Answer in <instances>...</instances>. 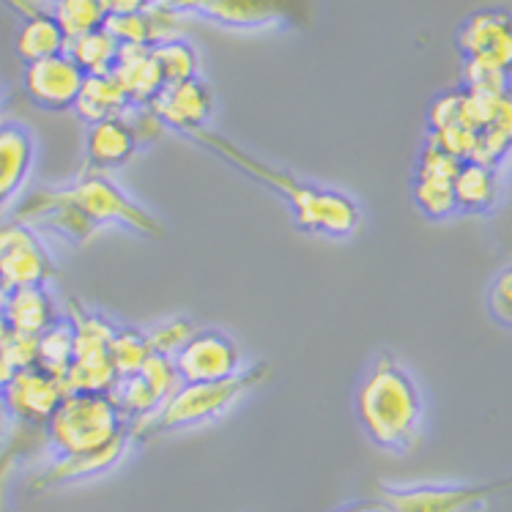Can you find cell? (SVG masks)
Segmentation results:
<instances>
[{"instance_id":"cell-1","label":"cell","mask_w":512,"mask_h":512,"mask_svg":"<svg viewBox=\"0 0 512 512\" xmlns=\"http://www.w3.org/2000/svg\"><path fill=\"white\" fill-rule=\"evenodd\" d=\"M192 140L214 151L217 157L225 159L239 173L250 176L252 181H258L263 187L274 189L280 198H285L288 209L293 211V222L304 233L326 236V239H348L362 225V206L343 189L321 187V184H313V181L296 178L288 170L252 157L244 148L233 146L230 140L211 135L206 129L192 135Z\"/></svg>"},{"instance_id":"cell-2","label":"cell","mask_w":512,"mask_h":512,"mask_svg":"<svg viewBox=\"0 0 512 512\" xmlns=\"http://www.w3.org/2000/svg\"><path fill=\"white\" fill-rule=\"evenodd\" d=\"M359 428L378 450L406 455L417 447L425 425V398L417 378L392 354L367 367L354 395Z\"/></svg>"},{"instance_id":"cell-3","label":"cell","mask_w":512,"mask_h":512,"mask_svg":"<svg viewBox=\"0 0 512 512\" xmlns=\"http://www.w3.org/2000/svg\"><path fill=\"white\" fill-rule=\"evenodd\" d=\"M266 378H269V365L258 362V365H247L239 376L225 378V381L181 384L154 417L129 428V433L132 436H162V433H176V430L200 428V425L217 422L239 406L250 392L261 387Z\"/></svg>"},{"instance_id":"cell-4","label":"cell","mask_w":512,"mask_h":512,"mask_svg":"<svg viewBox=\"0 0 512 512\" xmlns=\"http://www.w3.org/2000/svg\"><path fill=\"white\" fill-rule=\"evenodd\" d=\"M126 436H132L129 422L115 406L113 395L69 392L47 422V439L58 458L102 452Z\"/></svg>"},{"instance_id":"cell-5","label":"cell","mask_w":512,"mask_h":512,"mask_svg":"<svg viewBox=\"0 0 512 512\" xmlns=\"http://www.w3.org/2000/svg\"><path fill=\"white\" fill-rule=\"evenodd\" d=\"M63 195L96 228L121 225V228L135 230L140 236H151V239L165 236L162 222L154 214H148L137 200L129 198L124 189L99 170H91L77 178L72 187L63 189Z\"/></svg>"},{"instance_id":"cell-6","label":"cell","mask_w":512,"mask_h":512,"mask_svg":"<svg viewBox=\"0 0 512 512\" xmlns=\"http://www.w3.org/2000/svg\"><path fill=\"white\" fill-rule=\"evenodd\" d=\"M512 493V477L493 482H422V485H384L381 502L395 512H474Z\"/></svg>"},{"instance_id":"cell-7","label":"cell","mask_w":512,"mask_h":512,"mask_svg":"<svg viewBox=\"0 0 512 512\" xmlns=\"http://www.w3.org/2000/svg\"><path fill=\"white\" fill-rule=\"evenodd\" d=\"M178 387H181V376H178L176 362L168 356L154 354L137 373L118 378L110 395L115 406L121 408L129 428H135L154 417Z\"/></svg>"},{"instance_id":"cell-8","label":"cell","mask_w":512,"mask_h":512,"mask_svg":"<svg viewBox=\"0 0 512 512\" xmlns=\"http://www.w3.org/2000/svg\"><path fill=\"white\" fill-rule=\"evenodd\" d=\"M0 277L9 291L47 285L53 277V258L28 222L9 220L0 225Z\"/></svg>"},{"instance_id":"cell-9","label":"cell","mask_w":512,"mask_h":512,"mask_svg":"<svg viewBox=\"0 0 512 512\" xmlns=\"http://www.w3.org/2000/svg\"><path fill=\"white\" fill-rule=\"evenodd\" d=\"M181 384H209V381H225L239 376L244 370V354L239 343L220 329H198L176 356Z\"/></svg>"},{"instance_id":"cell-10","label":"cell","mask_w":512,"mask_h":512,"mask_svg":"<svg viewBox=\"0 0 512 512\" xmlns=\"http://www.w3.org/2000/svg\"><path fill=\"white\" fill-rule=\"evenodd\" d=\"M460 159L450 157L447 151L425 143L419 151L414 176H411V198L428 220L444 222L458 214L455 203V176L460 170Z\"/></svg>"},{"instance_id":"cell-11","label":"cell","mask_w":512,"mask_h":512,"mask_svg":"<svg viewBox=\"0 0 512 512\" xmlns=\"http://www.w3.org/2000/svg\"><path fill=\"white\" fill-rule=\"evenodd\" d=\"M458 50L463 61L491 63L512 74V14L504 9H480L458 28Z\"/></svg>"},{"instance_id":"cell-12","label":"cell","mask_w":512,"mask_h":512,"mask_svg":"<svg viewBox=\"0 0 512 512\" xmlns=\"http://www.w3.org/2000/svg\"><path fill=\"white\" fill-rule=\"evenodd\" d=\"M85 77L88 74L72 61V55L61 53L44 58V61L28 63L25 74H22V85H25V94L33 105L61 113V110H74Z\"/></svg>"},{"instance_id":"cell-13","label":"cell","mask_w":512,"mask_h":512,"mask_svg":"<svg viewBox=\"0 0 512 512\" xmlns=\"http://www.w3.org/2000/svg\"><path fill=\"white\" fill-rule=\"evenodd\" d=\"M66 395L69 389L63 384V378L36 365L28 370H17V376L11 378L0 400L14 419L28 422V425H47Z\"/></svg>"},{"instance_id":"cell-14","label":"cell","mask_w":512,"mask_h":512,"mask_svg":"<svg viewBox=\"0 0 512 512\" xmlns=\"http://www.w3.org/2000/svg\"><path fill=\"white\" fill-rule=\"evenodd\" d=\"M151 110L162 118V124L168 129H176L181 135L192 137L203 132L211 121V115H214V91L203 77L165 85L154 96Z\"/></svg>"},{"instance_id":"cell-15","label":"cell","mask_w":512,"mask_h":512,"mask_svg":"<svg viewBox=\"0 0 512 512\" xmlns=\"http://www.w3.org/2000/svg\"><path fill=\"white\" fill-rule=\"evenodd\" d=\"M296 14H299V0H211L209 9L203 11L206 20L236 31L291 22L296 20Z\"/></svg>"},{"instance_id":"cell-16","label":"cell","mask_w":512,"mask_h":512,"mask_svg":"<svg viewBox=\"0 0 512 512\" xmlns=\"http://www.w3.org/2000/svg\"><path fill=\"white\" fill-rule=\"evenodd\" d=\"M36 162V143L20 124H0V206L20 195Z\"/></svg>"},{"instance_id":"cell-17","label":"cell","mask_w":512,"mask_h":512,"mask_svg":"<svg viewBox=\"0 0 512 512\" xmlns=\"http://www.w3.org/2000/svg\"><path fill=\"white\" fill-rule=\"evenodd\" d=\"M113 77L124 88V94L129 96L132 105H151L154 96L165 88L157 58H154V47H143V44H124L121 47Z\"/></svg>"},{"instance_id":"cell-18","label":"cell","mask_w":512,"mask_h":512,"mask_svg":"<svg viewBox=\"0 0 512 512\" xmlns=\"http://www.w3.org/2000/svg\"><path fill=\"white\" fill-rule=\"evenodd\" d=\"M137 143L135 132L126 118H110V121H99V124L88 126L85 135V157L91 162V168L105 173V170L124 168L129 159L135 157Z\"/></svg>"},{"instance_id":"cell-19","label":"cell","mask_w":512,"mask_h":512,"mask_svg":"<svg viewBox=\"0 0 512 512\" xmlns=\"http://www.w3.org/2000/svg\"><path fill=\"white\" fill-rule=\"evenodd\" d=\"M3 313L9 318L11 332L20 335H44L50 326L61 318L58 304L47 291V285H28V288H14L3 299Z\"/></svg>"},{"instance_id":"cell-20","label":"cell","mask_w":512,"mask_h":512,"mask_svg":"<svg viewBox=\"0 0 512 512\" xmlns=\"http://www.w3.org/2000/svg\"><path fill=\"white\" fill-rule=\"evenodd\" d=\"M502 198V173L485 162H463L455 176V203L460 214H491Z\"/></svg>"},{"instance_id":"cell-21","label":"cell","mask_w":512,"mask_h":512,"mask_svg":"<svg viewBox=\"0 0 512 512\" xmlns=\"http://www.w3.org/2000/svg\"><path fill=\"white\" fill-rule=\"evenodd\" d=\"M129 107L132 102L113 74H91V77H85L83 91L74 102V113L80 121L91 126L99 121H110V118H124Z\"/></svg>"},{"instance_id":"cell-22","label":"cell","mask_w":512,"mask_h":512,"mask_svg":"<svg viewBox=\"0 0 512 512\" xmlns=\"http://www.w3.org/2000/svg\"><path fill=\"white\" fill-rule=\"evenodd\" d=\"M66 47H69V39L50 11L28 14V20L22 22L20 31L14 36V50L25 66L66 53Z\"/></svg>"},{"instance_id":"cell-23","label":"cell","mask_w":512,"mask_h":512,"mask_svg":"<svg viewBox=\"0 0 512 512\" xmlns=\"http://www.w3.org/2000/svg\"><path fill=\"white\" fill-rule=\"evenodd\" d=\"M512 154V85L499 96L493 121L480 135L474 148V162H485L493 168H502V162Z\"/></svg>"},{"instance_id":"cell-24","label":"cell","mask_w":512,"mask_h":512,"mask_svg":"<svg viewBox=\"0 0 512 512\" xmlns=\"http://www.w3.org/2000/svg\"><path fill=\"white\" fill-rule=\"evenodd\" d=\"M66 318L72 321L74 329V359L110 354V343H113L118 324H113L105 315L85 310L74 299L69 302V315Z\"/></svg>"},{"instance_id":"cell-25","label":"cell","mask_w":512,"mask_h":512,"mask_svg":"<svg viewBox=\"0 0 512 512\" xmlns=\"http://www.w3.org/2000/svg\"><path fill=\"white\" fill-rule=\"evenodd\" d=\"M129 439L118 441L113 447H107L102 452H91V455H72V458H58L53 469L44 474V482L47 485H63V482H77L88 480V477H99L105 474L118 463V460L126 455V447H129Z\"/></svg>"},{"instance_id":"cell-26","label":"cell","mask_w":512,"mask_h":512,"mask_svg":"<svg viewBox=\"0 0 512 512\" xmlns=\"http://www.w3.org/2000/svg\"><path fill=\"white\" fill-rule=\"evenodd\" d=\"M66 53L72 55V61L83 69L88 77L91 74H113L121 44L115 42L107 28H99L94 33H85L77 39H69Z\"/></svg>"},{"instance_id":"cell-27","label":"cell","mask_w":512,"mask_h":512,"mask_svg":"<svg viewBox=\"0 0 512 512\" xmlns=\"http://www.w3.org/2000/svg\"><path fill=\"white\" fill-rule=\"evenodd\" d=\"M69 392H91V395H110L118 384L113 359L105 356H80L74 359L69 373L63 378Z\"/></svg>"},{"instance_id":"cell-28","label":"cell","mask_w":512,"mask_h":512,"mask_svg":"<svg viewBox=\"0 0 512 512\" xmlns=\"http://www.w3.org/2000/svg\"><path fill=\"white\" fill-rule=\"evenodd\" d=\"M50 14L58 20L66 39L99 31L107 22V9L102 0H53Z\"/></svg>"},{"instance_id":"cell-29","label":"cell","mask_w":512,"mask_h":512,"mask_svg":"<svg viewBox=\"0 0 512 512\" xmlns=\"http://www.w3.org/2000/svg\"><path fill=\"white\" fill-rule=\"evenodd\" d=\"M154 58H157L159 74H162L165 85H176L200 77V55L189 39H173V42L157 44Z\"/></svg>"},{"instance_id":"cell-30","label":"cell","mask_w":512,"mask_h":512,"mask_svg":"<svg viewBox=\"0 0 512 512\" xmlns=\"http://www.w3.org/2000/svg\"><path fill=\"white\" fill-rule=\"evenodd\" d=\"M151 356H154V348H151L146 329H137V326H118L115 329L113 343H110V359H113L118 378L137 373Z\"/></svg>"},{"instance_id":"cell-31","label":"cell","mask_w":512,"mask_h":512,"mask_svg":"<svg viewBox=\"0 0 512 512\" xmlns=\"http://www.w3.org/2000/svg\"><path fill=\"white\" fill-rule=\"evenodd\" d=\"M74 362V329L69 318H58L44 335H39V367L58 378H66Z\"/></svg>"},{"instance_id":"cell-32","label":"cell","mask_w":512,"mask_h":512,"mask_svg":"<svg viewBox=\"0 0 512 512\" xmlns=\"http://www.w3.org/2000/svg\"><path fill=\"white\" fill-rule=\"evenodd\" d=\"M195 335H198V326L189 315H173V318H165V321H159L148 329V340H151L154 354L168 356V359H173Z\"/></svg>"},{"instance_id":"cell-33","label":"cell","mask_w":512,"mask_h":512,"mask_svg":"<svg viewBox=\"0 0 512 512\" xmlns=\"http://www.w3.org/2000/svg\"><path fill=\"white\" fill-rule=\"evenodd\" d=\"M105 28L121 47H124V44H143V47H151V31H148L146 11H140V14H115V17H107Z\"/></svg>"},{"instance_id":"cell-34","label":"cell","mask_w":512,"mask_h":512,"mask_svg":"<svg viewBox=\"0 0 512 512\" xmlns=\"http://www.w3.org/2000/svg\"><path fill=\"white\" fill-rule=\"evenodd\" d=\"M146 17L148 31H151V47H157L162 42H173V39H184V28H187L184 14H176V11L154 3L151 9H146Z\"/></svg>"},{"instance_id":"cell-35","label":"cell","mask_w":512,"mask_h":512,"mask_svg":"<svg viewBox=\"0 0 512 512\" xmlns=\"http://www.w3.org/2000/svg\"><path fill=\"white\" fill-rule=\"evenodd\" d=\"M488 313L499 324L512 329V263L493 277L491 288H488Z\"/></svg>"},{"instance_id":"cell-36","label":"cell","mask_w":512,"mask_h":512,"mask_svg":"<svg viewBox=\"0 0 512 512\" xmlns=\"http://www.w3.org/2000/svg\"><path fill=\"white\" fill-rule=\"evenodd\" d=\"M124 118L129 121V126H132V132H135L140 148L148 146V143H154V140H159L162 132L168 129V126L162 124V118L151 110V105H132Z\"/></svg>"},{"instance_id":"cell-37","label":"cell","mask_w":512,"mask_h":512,"mask_svg":"<svg viewBox=\"0 0 512 512\" xmlns=\"http://www.w3.org/2000/svg\"><path fill=\"white\" fill-rule=\"evenodd\" d=\"M0 351L6 354L14 370H28V367L39 365V337L11 332V337Z\"/></svg>"},{"instance_id":"cell-38","label":"cell","mask_w":512,"mask_h":512,"mask_svg":"<svg viewBox=\"0 0 512 512\" xmlns=\"http://www.w3.org/2000/svg\"><path fill=\"white\" fill-rule=\"evenodd\" d=\"M107 9V17H115V14H140V11L151 9L157 0H102Z\"/></svg>"},{"instance_id":"cell-39","label":"cell","mask_w":512,"mask_h":512,"mask_svg":"<svg viewBox=\"0 0 512 512\" xmlns=\"http://www.w3.org/2000/svg\"><path fill=\"white\" fill-rule=\"evenodd\" d=\"M159 6H165V9L176 11V14H203V11L209 9L211 0H157Z\"/></svg>"},{"instance_id":"cell-40","label":"cell","mask_w":512,"mask_h":512,"mask_svg":"<svg viewBox=\"0 0 512 512\" xmlns=\"http://www.w3.org/2000/svg\"><path fill=\"white\" fill-rule=\"evenodd\" d=\"M332 512H395L389 504H384L381 499H367V502H351L337 507Z\"/></svg>"},{"instance_id":"cell-41","label":"cell","mask_w":512,"mask_h":512,"mask_svg":"<svg viewBox=\"0 0 512 512\" xmlns=\"http://www.w3.org/2000/svg\"><path fill=\"white\" fill-rule=\"evenodd\" d=\"M14 376H17V370H14V365L6 359V354L0 351V395L6 392V387H9Z\"/></svg>"},{"instance_id":"cell-42","label":"cell","mask_w":512,"mask_h":512,"mask_svg":"<svg viewBox=\"0 0 512 512\" xmlns=\"http://www.w3.org/2000/svg\"><path fill=\"white\" fill-rule=\"evenodd\" d=\"M9 337H11V324H9V318H6V313H3V307H0V348L6 345Z\"/></svg>"},{"instance_id":"cell-43","label":"cell","mask_w":512,"mask_h":512,"mask_svg":"<svg viewBox=\"0 0 512 512\" xmlns=\"http://www.w3.org/2000/svg\"><path fill=\"white\" fill-rule=\"evenodd\" d=\"M6 293H9V288H6L3 277H0V304H3V299H6Z\"/></svg>"},{"instance_id":"cell-44","label":"cell","mask_w":512,"mask_h":512,"mask_svg":"<svg viewBox=\"0 0 512 512\" xmlns=\"http://www.w3.org/2000/svg\"><path fill=\"white\" fill-rule=\"evenodd\" d=\"M510 217H512V200H510Z\"/></svg>"}]
</instances>
